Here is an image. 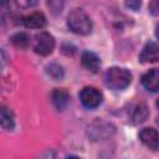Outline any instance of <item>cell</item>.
<instances>
[{
  "mask_svg": "<svg viewBox=\"0 0 159 159\" xmlns=\"http://www.w3.org/2000/svg\"><path fill=\"white\" fill-rule=\"evenodd\" d=\"M106 86L114 91L127 88L132 82V73L123 67H111L104 75Z\"/></svg>",
  "mask_w": 159,
  "mask_h": 159,
  "instance_id": "6da1fadb",
  "label": "cell"
},
{
  "mask_svg": "<svg viewBox=\"0 0 159 159\" xmlns=\"http://www.w3.org/2000/svg\"><path fill=\"white\" fill-rule=\"evenodd\" d=\"M67 26L77 35H88L92 31V20L82 9H73L67 16Z\"/></svg>",
  "mask_w": 159,
  "mask_h": 159,
  "instance_id": "7a4b0ae2",
  "label": "cell"
},
{
  "mask_svg": "<svg viewBox=\"0 0 159 159\" xmlns=\"http://www.w3.org/2000/svg\"><path fill=\"white\" fill-rule=\"evenodd\" d=\"M55 37L46 31H40L39 34H36L34 36V41H32V47L34 51L41 56H47L50 53H52L53 48H55Z\"/></svg>",
  "mask_w": 159,
  "mask_h": 159,
  "instance_id": "3957f363",
  "label": "cell"
},
{
  "mask_svg": "<svg viewBox=\"0 0 159 159\" xmlns=\"http://www.w3.org/2000/svg\"><path fill=\"white\" fill-rule=\"evenodd\" d=\"M80 101L83 104V107L88 109H94L98 106H101L103 101V94L96 87L88 86L82 88V91L80 92Z\"/></svg>",
  "mask_w": 159,
  "mask_h": 159,
  "instance_id": "277c9868",
  "label": "cell"
},
{
  "mask_svg": "<svg viewBox=\"0 0 159 159\" xmlns=\"http://www.w3.org/2000/svg\"><path fill=\"white\" fill-rule=\"evenodd\" d=\"M51 101L57 111H63L70 103V93L65 88H55L51 93Z\"/></svg>",
  "mask_w": 159,
  "mask_h": 159,
  "instance_id": "5b68a950",
  "label": "cell"
},
{
  "mask_svg": "<svg viewBox=\"0 0 159 159\" xmlns=\"http://www.w3.org/2000/svg\"><path fill=\"white\" fill-rule=\"evenodd\" d=\"M81 62L87 71L93 73H96L101 67V58L92 51H84L81 56Z\"/></svg>",
  "mask_w": 159,
  "mask_h": 159,
  "instance_id": "8992f818",
  "label": "cell"
},
{
  "mask_svg": "<svg viewBox=\"0 0 159 159\" xmlns=\"http://www.w3.org/2000/svg\"><path fill=\"white\" fill-rule=\"evenodd\" d=\"M140 142L152 150L158 149V132L154 128H144L139 133Z\"/></svg>",
  "mask_w": 159,
  "mask_h": 159,
  "instance_id": "52a82bcc",
  "label": "cell"
},
{
  "mask_svg": "<svg viewBox=\"0 0 159 159\" xmlns=\"http://www.w3.org/2000/svg\"><path fill=\"white\" fill-rule=\"evenodd\" d=\"M159 58V50H158V45L155 42H148L140 55H139V60L143 63H149V62H157Z\"/></svg>",
  "mask_w": 159,
  "mask_h": 159,
  "instance_id": "ba28073f",
  "label": "cell"
},
{
  "mask_svg": "<svg viewBox=\"0 0 159 159\" xmlns=\"http://www.w3.org/2000/svg\"><path fill=\"white\" fill-rule=\"evenodd\" d=\"M142 83L145 89L155 93L159 87V72L157 68H152L148 72H145L142 77Z\"/></svg>",
  "mask_w": 159,
  "mask_h": 159,
  "instance_id": "9c48e42d",
  "label": "cell"
},
{
  "mask_svg": "<svg viewBox=\"0 0 159 159\" xmlns=\"http://www.w3.org/2000/svg\"><path fill=\"white\" fill-rule=\"evenodd\" d=\"M22 22L27 29H42L46 25V16L40 11H35L26 15Z\"/></svg>",
  "mask_w": 159,
  "mask_h": 159,
  "instance_id": "30bf717a",
  "label": "cell"
},
{
  "mask_svg": "<svg viewBox=\"0 0 159 159\" xmlns=\"http://www.w3.org/2000/svg\"><path fill=\"white\" fill-rule=\"evenodd\" d=\"M0 127L6 130H12L15 128V117L12 112L4 104H0Z\"/></svg>",
  "mask_w": 159,
  "mask_h": 159,
  "instance_id": "8fae6325",
  "label": "cell"
},
{
  "mask_svg": "<svg viewBox=\"0 0 159 159\" xmlns=\"http://www.w3.org/2000/svg\"><path fill=\"white\" fill-rule=\"evenodd\" d=\"M149 114L148 107L144 103H139L134 109H133V114H132V122L134 124H139L142 122H144L147 119Z\"/></svg>",
  "mask_w": 159,
  "mask_h": 159,
  "instance_id": "7c38bea8",
  "label": "cell"
},
{
  "mask_svg": "<svg viewBox=\"0 0 159 159\" xmlns=\"http://www.w3.org/2000/svg\"><path fill=\"white\" fill-rule=\"evenodd\" d=\"M11 43L17 48H26L30 43V39L25 32H16L10 39Z\"/></svg>",
  "mask_w": 159,
  "mask_h": 159,
  "instance_id": "4fadbf2b",
  "label": "cell"
},
{
  "mask_svg": "<svg viewBox=\"0 0 159 159\" xmlns=\"http://www.w3.org/2000/svg\"><path fill=\"white\" fill-rule=\"evenodd\" d=\"M46 72L48 73L50 77H52L53 80H61L63 77V67L58 63H50L46 67Z\"/></svg>",
  "mask_w": 159,
  "mask_h": 159,
  "instance_id": "5bb4252c",
  "label": "cell"
},
{
  "mask_svg": "<svg viewBox=\"0 0 159 159\" xmlns=\"http://www.w3.org/2000/svg\"><path fill=\"white\" fill-rule=\"evenodd\" d=\"M36 159H55V152L52 149H47V150L42 152Z\"/></svg>",
  "mask_w": 159,
  "mask_h": 159,
  "instance_id": "9a60e30c",
  "label": "cell"
},
{
  "mask_svg": "<svg viewBox=\"0 0 159 159\" xmlns=\"http://www.w3.org/2000/svg\"><path fill=\"white\" fill-rule=\"evenodd\" d=\"M6 62H7V56H6V53H5L2 50H0V71L5 67Z\"/></svg>",
  "mask_w": 159,
  "mask_h": 159,
  "instance_id": "2e32d148",
  "label": "cell"
},
{
  "mask_svg": "<svg viewBox=\"0 0 159 159\" xmlns=\"http://www.w3.org/2000/svg\"><path fill=\"white\" fill-rule=\"evenodd\" d=\"M125 6H128V7L133 9V10H138L140 7V1H127Z\"/></svg>",
  "mask_w": 159,
  "mask_h": 159,
  "instance_id": "e0dca14e",
  "label": "cell"
},
{
  "mask_svg": "<svg viewBox=\"0 0 159 159\" xmlns=\"http://www.w3.org/2000/svg\"><path fill=\"white\" fill-rule=\"evenodd\" d=\"M149 9H152V10H150L152 14L157 15V14H158V11H157V10H158V2H157V1H153V2L149 5Z\"/></svg>",
  "mask_w": 159,
  "mask_h": 159,
  "instance_id": "ac0fdd59",
  "label": "cell"
},
{
  "mask_svg": "<svg viewBox=\"0 0 159 159\" xmlns=\"http://www.w3.org/2000/svg\"><path fill=\"white\" fill-rule=\"evenodd\" d=\"M67 159H81V158H78V157H68Z\"/></svg>",
  "mask_w": 159,
  "mask_h": 159,
  "instance_id": "d6986e66",
  "label": "cell"
}]
</instances>
